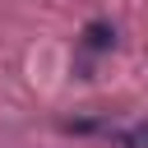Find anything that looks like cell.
<instances>
[{"mask_svg":"<svg viewBox=\"0 0 148 148\" xmlns=\"http://www.w3.org/2000/svg\"><path fill=\"white\" fill-rule=\"evenodd\" d=\"M111 42H116V28L102 23V18H92V23L83 28V46H88V51H111Z\"/></svg>","mask_w":148,"mask_h":148,"instance_id":"6da1fadb","label":"cell"}]
</instances>
